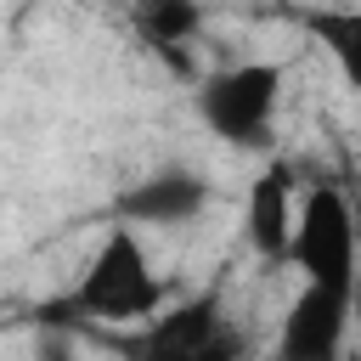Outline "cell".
I'll use <instances>...</instances> for the list:
<instances>
[{
  "mask_svg": "<svg viewBox=\"0 0 361 361\" xmlns=\"http://www.w3.org/2000/svg\"><path fill=\"white\" fill-rule=\"evenodd\" d=\"M34 361H79V350H73V338L62 327H45V338L34 344Z\"/></svg>",
  "mask_w": 361,
  "mask_h": 361,
  "instance_id": "10",
  "label": "cell"
},
{
  "mask_svg": "<svg viewBox=\"0 0 361 361\" xmlns=\"http://www.w3.org/2000/svg\"><path fill=\"white\" fill-rule=\"evenodd\" d=\"M310 28L327 39V51H333L338 62H350V56H355V39H361V17H355V11H316V17H310Z\"/></svg>",
  "mask_w": 361,
  "mask_h": 361,
  "instance_id": "9",
  "label": "cell"
},
{
  "mask_svg": "<svg viewBox=\"0 0 361 361\" xmlns=\"http://www.w3.org/2000/svg\"><path fill=\"white\" fill-rule=\"evenodd\" d=\"M355 259H361L355 203H350V192H344V186L316 180V186L293 203V231H288L282 265H293L305 282L350 288V293H355Z\"/></svg>",
  "mask_w": 361,
  "mask_h": 361,
  "instance_id": "3",
  "label": "cell"
},
{
  "mask_svg": "<svg viewBox=\"0 0 361 361\" xmlns=\"http://www.w3.org/2000/svg\"><path fill=\"white\" fill-rule=\"evenodd\" d=\"M169 299L164 276L152 271L141 237L130 226H107V237L96 243V254L85 259L79 282L68 288V299L56 310H73V316H90L102 327H141L158 305Z\"/></svg>",
  "mask_w": 361,
  "mask_h": 361,
  "instance_id": "2",
  "label": "cell"
},
{
  "mask_svg": "<svg viewBox=\"0 0 361 361\" xmlns=\"http://www.w3.org/2000/svg\"><path fill=\"white\" fill-rule=\"evenodd\" d=\"M130 23L147 51H186L203 34V0H130Z\"/></svg>",
  "mask_w": 361,
  "mask_h": 361,
  "instance_id": "8",
  "label": "cell"
},
{
  "mask_svg": "<svg viewBox=\"0 0 361 361\" xmlns=\"http://www.w3.org/2000/svg\"><path fill=\"white\" fill-rule=\"evenodd\" d=\"M209 203H214V186H209L203 169H192V164H164V169L130 180V186L118 192L113 214H118V226H130V231H135V226L175 231V226H192Z\"/></svg>",
  "mask_w": 361,
  "mask_h": 361,
  "instance_id": "5",
  "label": "cell"
},
{
  "mask_svg": "<svg viewBox=\"0 0 361 361\" xmlns=\"http://www.w3.org/2000/svg\"><path fill=\"white\" fill-rule=\"evenodd\" d=\"M293 164L288 158H271L254 186H248V203H243V231L254 243L259 259L282 265V248H288V231H293Z\"/></svg>",
  "mask_w": 361,
  "mask_h": 361,
  "instance_id": "7",
  "label": "cell"
},
{
  "mask_svg": "<svg viewBox=\"0 0 361 361\" xmlns=\"http://www.w3.org/2000/svg\"><path fill=\"white\" fill-rule=\"evenodd\" d=\"M350 310H355V293L350 288H322V282H305L282 316V333H276V361H338L344 355V338H350Z\"/></svg>",
  "mask_w": 361,
  "mask_h": 361,
  "instance_id": "6",
  "label": "cell"
},
{
  "mask_svg": "<svg viewBox=\"0 0 361 361\" xmlns=\"http://www.w3.org/2000/svg\"><path fill=\"white\" fill-rule=\"evenodd\" d=\"M288 68L282 62H231L197 79V118L231 147H271Z\"/></svg>",
  "mask_w": 361,
  "mask_h": 361,
  "instance_id": "4",
  "label": "cell"
},
{
  "mask_svg": "<svg viewBox=\"0 0 361 361\" xmlns=\"http://www.w3.org/2000/svg\"><path fill=\"white\" fill-rule=\"evenodd\" d=\"M107 344L124 361H248V333L220 288L186 293L175 305L164 299L141 327L107 333Z\"/></svg>",
  "mask_w": 361,
  "mask_h": 361,
  "instance_id": "1",
  "label": "cell"
}]
</instances>
